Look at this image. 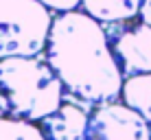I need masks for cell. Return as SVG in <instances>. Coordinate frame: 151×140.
Returning a JSON list of instances; mask_svg holds the SVG:
<instances>
[{
    "label": "cell",
    "mask_w": 151,
    "mask_h": 140,
    "mask_svg": "<svg viewBox=\"0 0 151 140\" xmlns=\"http://www.w3.org/2000/svg\"><path fill=\"white\" fill-rule=\"evenodd\" d=\"M0 110H2V96H0Z\"/></svg>",
    "instance_id": "obj_12"
},
{
    "label": "cell",
    "mask_w": 151,
    "mask_h": 140,
    "mask_svg": "<svg viewBox=\"0 0 151 140\" xmlns=\"http://www.w3.org/2000/svg\"><path fill=\"white\" fill-rule=\"evenodd\" d=\"M125 79L151 75V27L145 22L103 24Z\"/></svg>",
    "instance_id": "obj_4"
},
{
    "label": "cell",
    "mask_w": 151,
    "mask_h": 140,
    "mask_svg": "<svg viewBox=\"0 0 151 140\" xmlns=\"http://www.w3.org/2000/svg\"><path fill=\"white\" fill-rule=\"evenodd\" d=\"M0 112L29 123H42L66 103L59 77L42 55L0 61Z\"/></svg>",
    "instance_id": "obj_2"
},
{
    "label": "cell",
    "mask_w": 151,
    "mask_h": 140,
    "mask_svg": "<svg viewBox=\"0 0 151 140\" xmlns=\"http://www.w3.org/2000/svg\"><path fill=\"white\" fill-rule=\"evenodd\" d=\"M55 15L37 0H0V61L46 50Z\"/></svg>",
    "instance_id": "obj_3"
},
{
    "label": "cell",
    "mask_w": 151,
    "mask_h": 140,
    "mask_svg": "<svg viewBox=\"0 0 151 140\" xmlns=\"http://www.w3.org/2000/svg\"><path fill=\"white\" fill-rule=\"evenodd\" d=\"M0 140H46L37 125L22 118L0 116Z\"/></svg>",
    "instance_id": "obj_9"
},
{
    "label": "cell",
    "mask_w": 151,
    "mask_h": 140,
    "mask_svg": "<svg viewBox=\"0 0 151 140\" xmlns=\"http://www.w3.org/2000/svg\"><path fill=\"white\" fill-rule=\"evenodd\" d=\"M88 125L90 112L77 103L66 101L55 114L40 123V129L46 140H88Z\"/></svg>",
    "instance_id": "obj_6"
},
{
    "label": "cell",
    "mask_w": 151,
    "mask_h": 140,
    "mask_svg": "<svg viewBox=\"0 0 151 140\" xmlns=\"http://www.w3.org/2000/svg\"><path fill=\"white\" fill-rule=\"evenodd\" d=\"M121 98L125 105H129L134 112H138L151 125V75H140V77L125 79Z\"/></svg>",
    "instance_id": "obj_8"
},
{
    "label": "cell",
    "mask_w": 151,
    "mask_h": 140,
    "mask_svg": "<svg viewBox=\"0 0 151 140\" xmlns=\"http://www.w3.org/2000/svg\"><path fill=\"white\" fill-rule=\"evenodd\" d=\"M140 22H145V24L151 27V0H142V7H140Z\"/></svg>",
    "instance_id": "obj_11"
},
{
    "label": "cell",
    "mask_w": 151,
    "mask_h": 140,
    "mask_svg": "<svg viewBox=\"0 0 151 140\" xmlns=\"http://www.w3.org/2000/svg\"><path fill=\"white\" fill-rule=\"evenodd\" d=\"M88 140H151V125L121 101L105 103L90 112Z\"/></svg>",
    "instance_id": "obj_5"
},
{
    "label": "cell",
    "mask_w": 151,
    "mask_h": 140,
    "mask_svg": "<svg viewBox=\"0 0 151 140\" xmlns=\"http://www.w3.org/2000/svg\"><path fill=\"white\" fill-rule=\"evenodd\" d=\"M44 7H48L50 11L66 13V11H77L79 9V0H37Z\"/></svg>",
    "instance_id": "obj_10"
},
{
    "label": "cell",
    "mask_w": 151,
    "mask_h": 140,
    "mask_svg": "<svg viewBox=\"0 0 151 140\" xmlns=\"http://www.w3.org/2000/svg\"><path fill=\"white\" fill-rule=\"evenodd\" d=\"M142 0H79V11L101 24H125L140 15Z\"/></svg>",
    "instance_id": "obj_7"
},
{
    "label": "cell",
    "mask_w": 151,
    "mask_h": 140,
    "mask_svg": "<svg viewBox=\"0 0 151 140\" xmlns=\"http://www.w3.org/2000/svg\"><path fill=\"white\" fill-rule=\"evenodd\" d=\"M44 59L59 77L68 103L96 110L123 96L125 77L105 29L79 9L55 15Z\"/></svg>",
    "instance_id": "obj_1"
}]
</instances>
